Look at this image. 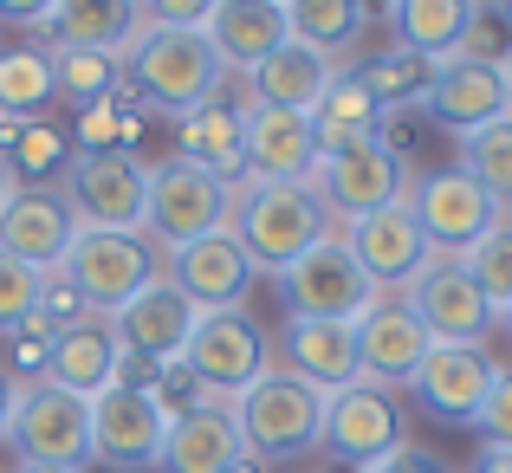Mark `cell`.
I'll list each match as a JSON object with an SVG mask.
<instances>
[{"mask_svg": "<svg viewBox=\"0 0 512 473\" xmlns=\"http://www.w3.org/2000/svg\"><path fill=\"white\" fill-rule=\"evenodd\" d=\"M227 415H234L240 448L266 467L305 461V454L325 448V389H312L292 370H266L260 383H247L227 402Z\"/></svg>", "mask_w": 512, "mask_h": 473, "instance_id": "6da1fadb", "label": "cell"}, {"mask_svg": "<svg viewBox=\"0 0 512 473\" xmlns=\"http://www.w3.org/2000/svg\"><path fill=\"white\" fill-rule=\"evenodd\" d=\"M234 240L247 247V260L260 266V273H286L299 253H312L318 240H331L338 227H331L325 201L312 195V182H240L234 188Z\"/></svg>", "mask_w": 512, "mask_h": 473, "instance_id": "7a4b0ae2", "label": "cell"}, {"mask_svg": "<svg viewBox=\"0 0 512 473\" xmlns=\"http://www.w3.org/2000/svg\"><path fill=\"white\" fill-rule=\"evenodd\" d=\"M124 78L137 85L143 104L188 117L227 85V65L214 59L208 33H163V26H143V39L124 52Z\"/></svg>", "mask_w": 512, "mask_h": 473, "instance_id": "3957f363", "label": "cell"}, {"mask_svg": "<svg viewBox=\"0 0 512 473\" xmlns=\"http://www.w3.org/2000/svg\"><path fill=\"white\" fill-rule=\"evenodd\" d=\"M234 221V188L221 175L195 169L188 156H169L150 169V208H143V234L156 247H188V240H208Z\"/></svg>", "mask_w": 512, "mask_h": 473, "instance_id": "277c9868", "label": "cell"}, {"mask_svg": "<svg viewBox=\"0 0 512 473\" xmlns=\"http://www.w3.org/2000/svg\"><path fill=\"white\" fill-rule=\"evenodd\" d=\"M7 441L20 454V467H91V402L72 396L59 383H26L13 396Z\"/></svg>", "mask_w": 512, "mask_h": 473, "instance_id": "5b68a950", "label": "cell"}, {"mask_svg": "<svg viewBox=\"0 0 512 473\" xmlns=\"http://www.w3.org/2000/svg\"><path fill=\"white\" fill-rule=\"evenodd\" d=\"M59 273L85 292V305L98 318H117L137 292H150L156 279H163V266H156L150 234H98V227H78V240H72Z\"/></svg>", "mask_w": 512, "mask_h": 473, "instance_id": "8992f818", "label": "cell"}, {"mask_svg": "<svg viewBox=\"0 0 512 473\" xmlns=\"http://www.w3.org/2000/svg\"><path fill=\"white\" fill-rule=\"evenodd\" d=\"M175 363L188 370V383L201 396L234 402L247 383H260L273 370V350H266V331L247 318V305H240V312H201L195 337H188V350Z\"/></svg>", "mask_w": 512, "mask_h": 473, "instance_id": "52a82bcc", "label": "cell"}, {"mask_svg": "<svg viewBox=\"0 0 512 473\" xmlns=\"http://www.w3.org/2000/svg\"><path fill=\"white\" fill-rule=\"evenodd\" d=\"M279 292H286L292 318H318V324H357L383 299V292L370 286V273L357 266V253L344 247V234H331V240H318L312 253H299V260L279 273Z\"/></svg>", "mask_w": 512, "mask_h": 473, "instance_id": "ba28073f", "label": "cell"}, {"mask_svg": "<svg viewBox=\"0 0 512 473\" xmlns=\"http://www.w3.org/2000/svg\"><path fill=\"white\" fill-rule=\"evenodd\" d=\"M409 208H415V221H422L435 260H461L467 247H480V240L506 221V214L493 208V195L461 169V162L415 175V182H409Z\"/></svg>", "mask_w": 512, "mask_h": 473, "instance_id": "9c48e42d", "label": "cell"}, {"mask_svg": "<svg viewBox=\"0 0 512 473\" xmlns=\"http://www.w3.org/2000/svg\"><path fill=\"white\" fill-rule=\"evenodd\" d=\"M325 448L350 467H376L383 454L409 448V409H402V389L383 383H350L325 396Z\"/></svg>", "mask_w": 512, "mask_h": 473, "instance_id": "30bf717a", "label": "cell"}, {"mask_svg": "<svg viewBox=\"0 0 512 473\" xmlns=\"http://www.w3.org/2000/svg\"><path fill=\"white\" fill-rule=\"evenodd\" d=\"M409 182H415V169H402L383 143H350L338 156H318V169H312V195L325 201L331 227H350L376 208H396L409 195Z\"/></svg>", "mask_w": 512, "mask_h": 473, "instance_id": "8fae6325", "label": "cell"}, {"mask_svg": "<svg viewBox=\"0 0 512 473\" xmlns=\"http://www.w3.org/2000/svg\"><path fill=\"white\" fill-rule=\"evenodd\" d=\"M163 402H156V383H130V376H117L104 396H91V461L104 467H156L163 461Z\"/></svg>", "mask_w": 512, "mask_h": 473, "instance_id": "7c38bea8", "label": "cell"}, {"mask_svg": "<svg viewBox=\"0 0 512 473\" xmlns=\"http://www.w3.org/2000/svg\"><path fill=\"white\" fill-rule=\"evenodd\" d=\"M59 188H65V201H72L78 227H98V234H143L150 169H143L137 156H72Z\"/></svg>", "mask_w": 512, "mask_h": 473, "instance_id": "4fadbf2b", "label": "cell"}, {"mask_svg": "<svg viewBox=\"0 0 512 473\" xmlns=\"http://www.w3.org/2000/svg\"><path fill=\"white\" fill-rule=\"evenodd\" d=\"M72 240H78V214H72V201H65V188L13 182V195L0 201V253H7V260L33 266V273L46 279V273L65 266Z\"/></svg>", "mask_w": 512, "mask_h": 473, "instance_id": "5bb4252c", "label": "cell"}, {"mask_svg": "<svg viewBox=\"0 0 512 473\" xmlns=\"http://www.w3.org/2000/svg\"><path fill=\"white\" fill-rule=\"evenodd\" d=\"M409 312L422 318V331L435 337V344H487V331L500 318H493V305H487V292L467 279V266L461 260H428L422 273L409 279Z\"/></svg>", "mask_w": 512, "mask_h": 473, "instance_id": "9a60e30c", "label": "cell"}, {"mask_svg": "<svg viewBox=\"0 0 512 473\" xmlns=\"http://www.w3.org/2000/svg\"><path fill=\"white\" fill-rule=\"evenodd\" d=\"M163 279L195 305V312H240V299H247L253 279H260V266L247 260V247L234 240V227H221V234H208V240L175 247Z\"/></svg>", "mask_w": 512, "mask_h": 473, "instance_id": "2e32d148", "label": "cell"}, {"mask_svg": "<svg viewBox=\"0 0 512 473\" xmlns=\"http://www.w3.org/2000/svg\"><path fill=\"white\" fill-rule=\"evenodd\" d=\"M344 247L357 253V266L370 273L376 292H409V279L435 260V247H428V234H422V221H415L409 195H402L396 208H376V214H363V221H350L344 227Z\"/></svg>", "mask_w": 512, "mask_h": 473, "instance_id": "e0dca14e", "label": "cell"}, {"mask_svg": "<svg viewBox=\"0 0 512 473\" xmlns=\"http://www.w3.org/2000/svg\"><path fill=\"white\" fill-rule=\"evenodd\" d=\"M493 376H500V363H493L487 344H435L422 357V370L409 376V396L422 402L435 422L474 428V415H480V402H487Z\"/></svg>", "mask_w": 512, "mask_h": 473, "instance_id": "ac0fdd59", "label": "cell"}, {"mask_svg": "<svg viewBox=\"0 0 512 473\" xmlns=\"http://www.w3.org/2000/svg\"><path fill=\"white\" fill-rule=\"evenodd\" d=\"M422 111L448 130L454 143L474 137V130L500 124L512 111L506 104V65H480V59H441L428 72V91H422Z\"/></svg>", "mask_w": 512, "mask_h": 473, "instance_id": "d6986e66", "label": "cell"}, {"mask_svg": "<svg viewBox=\"0 0 512 473\" xmlns=\"http://www.w3.org/2000/svg\"><path fill=\"white\" fill-rule=\"evenodd\" d=\"M435 350V337L422 331V318L409 312L402 292H383L370 312L357 318V363H363V383H383V389H409V376L422 370V357Z\"/></svg>", "mask_w": 512, "mask_h": 473, "instance_id": "ffe728a7", "label": "cell"}, {"mask_svg": "<svg viewBox=\"0 0 512 473\" xmlns=\"http://www.w3.org/2000/svg\"><path fill=\"white\" fill-rule=\"evenodd\" d=\"M39 33L52 39V52L124 59L143 39V0H52V7H39Z\"/></svg>", "mask_w": 512, "mask_h": 473, "instance_id": "44dd1931", "label": "cell"}, {"mask_svg": "<svg viewBox=\"0 0 512 473\" xmlns=\"http://www.w3.org/2000/svg\"><path fill=\"white\" fill-rule=\"evenodd\" d=\"M240 143H247V182H312V169H318V130L299 111L247 104Z\"/></svg>", "mask_w": 512, "mask_h": 473, "instance_id": "7402d4cb", "label": "cell"}, {"mask_svg": "<svg viewBox=\"0 0 512 473\" xmlns=\"http://www.w3.org/2000/svg\"><path fill=\"white\" fill-rule=\"evenodd\" d=\"M111 324H117V344H124V357H137V363H163V370H169V363L188 350V337H195L201 312L169 286V279H156V286H150V292H137V299H130Z\"/></svg>", "mask_w": 512, "mask_h": 473, "instance_id": "603a6c76", "label": "cell"}, {"mask_svg": "<svg viewBox=\"0 0 512 473\" xmlns=\"http://www.w3.org/2000/svg\"><path fill=\"white\" fill-rule=\"evenodd\" d=\"M286 0H214L208 13V46L227 65V78H247L253 65H266L286 46Z\"/></svg>", "mask_w": 512, "mask_h": 473, "instance_id": "cb8c5ba5", "label": "cell"}, {"mask_svg": "<svg viewBox=\"0 0 512 473\" xmlns=\"http://www.w3.org/2000/svg\"><path fill=\"white\" fill-rule=\"evenodd\" d=\"M338 72H344L338 59H325V52H312V46H299V39H286V46H279L266 65H253V72H247V104L312 117L318 98L331 91V78H338Z\"/></svg>", "mask_w": 512, "mask_h": 473, "instance_id": "d4e9b609", "label": "cell"}, {"mask_svg": "<svg viewBox=\"0 0 512 473\" xmlns=\"http://www.w3.org/2000/svg\"><path fill=\"white\" fill-rule=\"evenodd\" d=\"M124 376V344H117V324L111 318H85L78 331L52 337V363H46V383L72 389V396H104V389Z\"/></svg>", "mask_w": 512, "mask_h": 473, "instance_id": "484cf974", "label": "cell"}, {"mask_svg": "<svg viewBox=\"0 0 512 473\" xmlns=\"http://www.w3.org/2000/svg\"><path fill=\"white\" fill-rule=\"evenodd\" d=\"M240 454V435H234V415H227V402L201 396L195 409H182L169 422L163 435V473H227Z\"/></svg>", "mask_w": 512, "mask_h": 473, "instance_id": "4316f807", "label": "cell"}, {"mask_svg": "<svg viewBox=\"0 0 512 473\" xmlns=\"http://www.w3.org/2000/svg\"><path fill=\"white\" fill-rule=\"evenodd\" d=\"M286 370L305 376L312 389H350L363 383V363H357V324H318V318H292L286 324Z\"/></svg>", "mask_w": 512, "mask_h": 473, "instance_id": "83f0119b", "label": "cell"}, {"mask_svg": "<svg viewBox=\"0 0 512 473\" xmlns=\"http://www.w3.org/2000/svg\"><path fill=\"white\" fill-rule=\"evenodd\" d=\"M240 117H247V104H227V85L214 91L201 111L182 117V150L195 169L221 175L227 188H240V175H247V143H240Z\"/></svg>", "mask_w": 512, "mask_h": 473, "instance_id": "f1b7e54d", "label": "cell"}, {"mask_svg": "<svg viewBox=\"0 0 512 473\" xmlns=\"http://www.w3.org/2000/svg\"><path fill=\"white\" fill-rule=\"evenodd\" d=\"M474 13H480L474 0H402V7L383 13V20L396 26V46H402V52L441 65V59H454V52H461Z\"/></svg>", "mask_w": 512, "mask_h": 473, "instance_id": "f546056e", "label": "cell"}, {"mask_svg": "<svg viewBox=\"0 0 512 473\" xmlns=\"http://www.w3.org/2000/svg\"><path fill=\"white\" fill-rule=\"evenodd\" d=\"M383 104H376V91L363 85L357 72H338L331 78V91L318 98L312 111V130H318V156H338L350 143H376V130H383Z\"/></svg>", "mask_w": 512, "mask_h": 473, "instance_id": "4dcf8cb0", "label": "cell"}, {"mask_svg": "<svg viewBox=\"0 0 512 473\" xmlns=\"http://www.w3.org/2000/svg\"><path fill=\"white\" fill-rule=\"evenodd\" d=\"M363 26H370V7L363 0H286V33L299 46L338 59L344 46H357Z\"/></svg>", "mask_w": 512, "mask_h": 473, "instance_id": "1f68e13d", "label": "cell"}, {"mask_svg": "<svg viewBox=\"0 0 512 473\" xmlns=\"http://www.w3.org/2000/svg\"><path fill=\"white\" fill-rule=\"evenodd\" d=\"M52 98H59V78H52V52L46 46L0 52V117H26V124H33Z\"/></svg>", "mask_w": 512, "mask_h": 473, "instance_id": "d6a6232c", "label": "cell"}, {"mask_svg": "<svg viewBox=\"0 0 512 473\" xmlns=\"http://www.w3.org/2000/svg\"><path fill=\"white\" fill-rule=\"evenodd\" d=\"M454 150H461V169L493 195V208L512 214V111L500 117V124H487V130H474V137H461Z\"/></svg>", "mask_w": 512, "mask_h": 473, "instance_id": "836d02e7", "label": "cell"}, {"mask_svg": "<svg viewBox=\"0 0 512 473\" xmlns=\"http://www.w3.org/2000/svg\"><path fill=\"white\" fill-rule=\"evenodd\" d=\"M52 78H59V98L72 111H91V104H104L124 85V59H104V52H52Z\"/></svg>", "mask_w": 512, "mask_h": 473, "instance_id": "e575fe53", "label": "cell"}, {"mask_svg": "<svg viewBox=\"0 0 512 473\" xmlns=\"http://www.w3.org/2000/svg\"><path fill=\"white\" fill-rule=\"evenodd\" d=\"M65 162H72V137L59 124H20V143L7 150V175L39 188V175H65Z\"/></svg>", "mask_w": 512, "mask_h": 473, "instance_id": "d590c367", "label": "cell"}, {"mask_svg": "<svg viewBox=\"0 0 512 473\" xmlns=\"http://www.w3.org/2000/svg\"><path fill=\"white\" fill-rule=\"evenodd\" d=\"M461 266H467V279L487 292L493 318H506V312H512V227L500 221L487 240H480V247H467V253H461Z\"/></svg>", "mask_w": 512, "mask_h": 473, "instance_id": "8d00e7d4", "label": "cell"}, {"mask_svg": "<svg viewBox=\"0 0 512 473\" xmlns=\"http://www.w3.org/2000/svg\"><path fill=\"white\" fill-rule=\"evenodd\" d=\"M46 363H52V331L39 318H26L20 331H7V363H0V370L13 376V383H46Z\"/></svg>", "mask_w": 512, "mask_h": 473, "instance_id": "74e56055", "label": "cell"}, {"mask_svg": "<svg viewBox=\"0 0 512 473\" xmlns=\"http://www.w3.org/2000/svg\"><path fill=\"white\" fill-rule=\"evenodd\" d=\"M33 318L46 324L52 337H59V331H78V324H85V318H98V312L85 305V292H78L65 273H46V279H39V312H33Z\"/></svg>", "mask_w": 512, "mask_h": 473, "instance_id": "f35d334b", "label": "cell"}, {"mask_svg": "<svg viewBox=\"0 0 512 473\" xmlns=\"http://www.w3.org/2000/svg\"><path fill=\"white\" fill-rule=\"evenodd\" d=\"M33 312H39V273L0 253V337L20 331V324L33 318Z\"/></svg>", "mask_w": 512, "mask_h": 473, "instance_id": "ab89813d", "label": "cell"}, {"mask_svg": "<svg viewBox=\"0 0 512 473\" xmlns=\"http://www.w3.org/2000/svg\"><path fill=\"white\" fill-rule=\"evenodd\" d=\"M474 435H480V448H512V370L506 363H500V376H493L487 402L474 415Z\"/></svg>", "mask_w": 512, "mask_h": 473, "instance_id": "60d3db41", "label": "cell"}, {"mask_svg": "<svg viewBox=\"0 0 512 473\" xmlns=\"http://www.w3.org/2000/svg\"><path fill=\"white\" fill-rule=\"evenodd\" d=\"M214 0H150L143 7V26H163V33H208Z\"/></svg>", "mask_w": 512, "mask_h": 473, "instance_id": "b9f144b4", "label": "cell"}, {"mask_svg": "<svg viewBox=\"0 0 512 473\" xmlns=\"http://www.w3.org/2000/svg\"><path fill=\"white\" fill-rule=\"evenodd\" d=\"M363 473H454L448 461H441V454H428V448H396V454H383V461L376 467H363Z\"/></svg>", "mask_w": 512, "mask_h": 473, "instance_id": "7bdbcfd3", "label": "cell"}, {"mask_svg": "<svg viewBox=\"0 0 512 473\" xmlns=\"http://www.w3.org/2000/svg\"><path fill=\"white\" fill-rule=\"evenodd\" d=\"M474 473H512V448H480L474 454Z\"/></svg>", "mask_w": 512, "mask_h": 473, "instance_id": "ee69618b", "label": "cell"}, {"mask_svg": "<svg viewBox=\"0 0 512 473\" xmlns=\"http://www.w3.org/2000/svg\"><path fill=\"white\" fill-rule=\"evenodd\" d=\"M13 396H20V383L0 370V441H7V422H13Z\"/></svg>", "mask_w": 512, "mask_h": 473, "instance_id": "f6af8a7d", "label": "cell"}, {"mask_svg": "<svg viewBox=\"0 0 512 473\" xmlns=\"http://www.w3.org/2000/svg\"><path fill=\"white\" fill-rule=\"evenodd\" d=\"M227 473H266V461H253V454L240 448V454H234V467H227Z\"/></svg>", "mask_w": 512, "mask_h": 473, "instance_id": "bcb514c9", "label": "cell"}, {"mask_svg": "<svg viewBox=\"0 0 512 473\" xmlns=\"http://www.w3.org/2000/svg\"><path fill=\"white\" fill-rule=\"evenodd\" d=\"M13 195V175H7V162H0V201H7Z\"/></svg>", "mask_w": 512, "mask_h": 473, "instance_id": "7dc6e473", "label": "cell"}, {"mask_svg": "<svg viewBox=\"0 0 512 473\" xmlns=\"http://www.w3.org/2000/svg\"><path fill=\"white\" fill-rule=\"evenodd\" d=\"M20 473H72V467H20Z\"/></svg>", "mask_w": 512, "mask_h": 473, "instance_id": "c3c4849f", "label": "cell"}, {"mask_svg": "<svg viewBox=\"0 0 512 473\" xmlns=\"http://www.w3.org/2000/svg\"><path fill=\"white\" fill-rule=\"evenodd\" d=\"M506 104H512V59H506Z\"/></svg>", "mask_w": 512, "mask_h": 473, "instance_id": "681fc988", "label": "cell"}, {"mask_svg": "<svg viewBox=\"0 0 512 473\" xmlns=\"http://www.w3.org/2000/svg\"><path fill=\"white\" fill-rule=\"evenodd\" d=\"M500 20H506V26H512V7H500Z\"/></svg>", "mask_w": 512, "mask_h": 473, "instance_id": "f907efd6", "label": "cell"}, {"mask_svg": "<svg viewBox=\"0 0 512 473\" xmlns=\"http://www.w3.org/2000/svg\"><path fill=\"white\" fill-rule=\"evenodd\" d=\"M500 324H506V331H512V312H506V318H500Z\"/></svg>", "mask_w": 512, "mask_h": 473, "instance_id": "816d5d0a", "label": "cell"}, {"mask_svg": "<svg viewBox=\"0 0 512 473\" xmlns=\"http://www.w3.org/2000/svg\"><path fill=\"white\" fill-rule=\"evenodd\" d=\"M506 227H512V214H506Z\"/></svg>", "mask_w": 512, "mask_h": 473, "instance_id": "f5cc1de1", "label": "cell"}]
</instances>
